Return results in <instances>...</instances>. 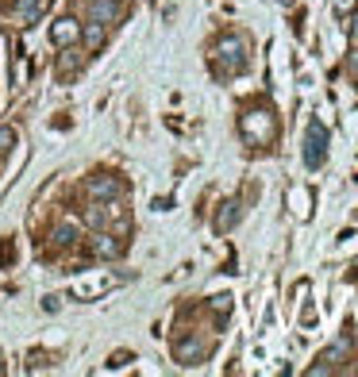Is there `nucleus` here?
Returning a JSON list of instances; mask_svg holds the SVG:
<instances>
[{"mask_svg":"<svg viewBox=\"0 0 358 377\" xmlns=\"http://www.w3.org/2000/svg\"><path fill=\"white\" fill-rule=\"evenodd\" d=\"M212 65L219 77H235V73L247 70V39L235 35V31H227V35H219L212 43Z\"/></svg>","mask_w":358,"mask_h":377,"instance_id":"nucleus-1","label":"nucleus"},{"mask_svg":"<svg viewBox=\"0 0 358 377\" xmlns=\"http://www.w3.org/2000/svg\"><path fill=\"white\" fill-rule=\"evenodd\" d=\"M239 135L247 139L250 146H270L274 139H278V116H274L266 104L247 108V112L239 116Z\"/></svg>","mask_w":358,"mask_h":377,"instance_id":"nucleus-2","label":"nucleus"},{"mask_svg":"<svg viewBox=\"0 0 358 377\" xmlns=\"http://www.w3.org/2000/svg\"><path fill=\"white\" fill-rule=\"evenodd\" d=\"M300 158H305L308 170H320L328 162V127L320 120H308L305 127V146H300Z\"/></svg>","mask_w":358,"mask_h":377,"instance_id":"nucleus-3","label":"nucleus"},{"mask_svg":"<svg viewBox=\"0 0 358 377\" xmlns=\"http://www.w3.org/2000/svg\"><path fill=\"white\" fill-rule=\"evenodd\" d=\"M85 196L89 200H120V196H127V181L116 174H96L85 181Z\"/></svg>","mask_w":358,"mask_h":377,"instance_id":"nucleus-4","label":"nucleus"},{"mask_svg":"<svg viewBox=\"0 0 358 377\" xmlns=\"http://www.w3.org/2000/svg\"><path fill=\"white\" fill-rule=\"evenodd\" d=\"M89 250H93L96 258L112 262V258H120V254L127 250V243H124V239H116V235H108V231L101 227V231H93V235H89Z\"/></svg>","mask_w":358,"mask_h":377,"instance_id":"nucleus-5","label":"nucleus"},{"mask_svg":"<svg viewBox=\"0 0 358 377\" xmlns=\"http://www.w3.org/2000/svg\"><path fill=\"white\" fill-rule=\"evenodd\" d=\"M205 354H208V343L197 339V335H185V339H177V347H174V358H177L181 366L205 362Z\"/></svg>","mask_w":358,"mask_h":377,"instance_id":"nucleus-6","label":"nucleus"},{"mask_svg":"<svg viewBox=\"0 0 358 377\" xmlns=\"http://www.w3.org/2000/svg\"><path fill=\"white\" fill-rule=\"evenodd\" d=\"M120 15H124V0H89V20L104 23V27L120 23Z\"/></svg>","mask_w":358,"mask_h":377,"instance_id":"nucleus-7","label":"nucleus"},{"mask_svg":"<svg viewBox=\"0 0 358 377\" xmlns=\"http://www.w3.org/2000/svg\"><path fill=\"white\" fill-rule=\"evenodd\" d=\"M239 219H243V200H239V196H231V200H224V204H219V212H216L212 227H216L219 235H227L235 224H239Z\"/></svg>","mask_w":358,"mask_h":377,"instance_id":"nucleus-8","label":"nucleus"},{"mask_svg":"<svg viewBox=\"0 0 358 377\" xmlns=\"http://www.w3.org/2000/svg\"><path fill=\"white\" fill-rule=\"evenodd\" d=\"M77 39H81V23L70 20V15H62V20L51 27V43L54 46H73Z\"/></svg>","mask_w":358,"mask_h":377,"instance_id":"nucleus-9","label":"nucleus"},{"mask_svg":"<svg viewBox=\"0 0 358 377\" xmlns=\"http://www.w3.org/2000/svg\"><path fill=\"white\" fill-rule=\"evenodd\" d=\"M81 43L89 46V54L104 51V43H108V27H104V23H96V20H89V27H81Z\"/></svg>","mask_w":358,"mask_h":377,"instance_id":"nucleus-10","label":"nucleus"},{"mask_svg":"<svg viewBox=\"0 0 358 377\" xmlns=\"http://www.w3.org/2000/svg\"><path fill=\"white\" fill-rule=\"evenodd\" d=\"M51 4H54V0H20V15L27 20V27H31V23H39L46 12H51Z\"/></svg>","mask_w":358,"mask_h":377,"instance_id":"nucleus-11","label":"nucleus"},{"mask_svg":"<svg viewBox=\"0 0 358 377\" xmlns=\"http://www.w3.org/2000/svg\"><path fill=\"white\" fill-rule=\"evenodd\" d=\"M77 70H81V54L70 51V46H62V54H58V73H62V77H73Z\"/></svg>","mask_w":358,"mask_h":377,"instance_id":"nucleus-12","label":"nucleus"},{"mask_svg":"<svg viewBox=\"0 0 358 377\" xmlns=\"http://www.w3.org/2000/svg\"><path fill=\"white\" fill-rule=\"evenodd\" d=\"M54 243H58V247H70V243H77V224H62L58 231H54Z\"/></svg>","mask_w":358,"mask_h":377,"instance_id":"nucleus-13","label":"nucleus"},{"mask_svg":"<svg viewBox=\"0 0 358 377\" xmlns=\"http://www.w3.org/2000/svg\"><path fill=\"white\" fill-rule=\"evenodd\" d=\"M12 146H15V127H0V158H8L12 154Z\"/></svg>","mask_w":358,"mask_h":377,"instance_id":"nucleus-14","label":"nucleus"},{"mask_svg":"<svg viewBox=\"0 0 358 377\" xmlns=\"http://www.w3.org/2000/svg\"><path fill=\"white\" fill-rule=\"evenodd\" d=\"M208 305H212V308H216V312L224 316V319L231 316V297H227V293H219V297H212V300H208Z\"/></svg>","mask_w":358,"mask_h":377,"instance_id":"nucleus-15","label":"nucleus"},{"mask_svg":"<svg viewBox=\"0 0 358 377\" xmlns=\"http://www.w3.org/2000/svg\"><path fill=\"white\" fill-rule=\"evenodd\" d=\"M127 362H132V350H120V354H112V370H120V366H127Z\"/></svg>","mask_w":358,"mask_h":377,"instance_id":"nucleus-16","label":"nucleus"},{"mask_svg":"<svg viewBox=\"0 0 358 377\" xmlns=\"http://www.w3.org/2000/svg\"><path fill=\"white\" fill-rule=\"evenodd\" d=\"M12 258H15V247H12V239H4V250H0V262H4V266H12Z\"/></svg>","mask_w":358,"mask_h":377,"instance_id":"nucleus-17","label":"nucleus"},{"mask_svg":"<svg viewBox=\"0 0 358 377\" xmlns=\"http://www.w3.org/2000/svg\"><path fill=\"white\" fill-rule=\"evenodd\" d=\"M351 8H354V0H335V12H339V15H347Z\"/></svg>","mask_w":358,"mask_h":377,"instance_id":"nucleus-18","label":"nucleus"},{"mask_svg":"<svg viewBox=\"0 0 358 377\" xmlns=\"http://www.w3.org/2000/svg\"><path fill=\"white\" fill-rule=\"evenodd\" d=\"M351 43H354V46H358V12H354V15H351Z\"/></svg>","mask_w":358,"mask_h":377,"instance_id":"nucleus-19","label":"nucleus"},{"mask_svg":"<svg viewBox=\"0 0 358 377\" xmlns=\"http://www.w3.org/2000/svg\"><path fill=\"white\" fill-rule=\"evenodd\" d=\"M351 70L358 73V46H354V58H351Z\"/></svg>","mask_w":358,"mask_h":377,"instance_id":"nucleus-20","label":"nucleus"},{"mask_svg":"<svg viewBox=\"0 0 358 377\" xmlns=\"http://www.w3.org/2000/svg\"><path fill=\"white\" fill-rule=\"evenodd\" d=\"M0 373H4V362H0Z\"/></svg>","mask_w":358,"mask_h":377,"instance_id":"nucleus-21","label":"nucleus"}]
</instances>
